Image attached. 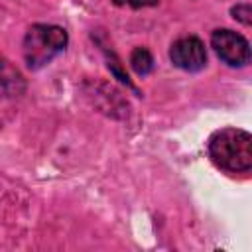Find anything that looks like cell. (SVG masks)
<instances>
[{"label": "cell", "mask_w": 252, "mask_h": 252, "mask_svg": "<svg viewBox=\"0 0 252 252\" xmlns=\"http://www.w3.org/2000/svg\"><path fill=\"white\" fill-rule=\"evenodd\" d=\"M207 154L226 173H248L252 169V136L232 126L215 130L207 142Z\"/></svg>", "instance_id": "6da1fadb"}, {"label": "cell", "mask_w": 252, "mask_h": 252, "mask_svg": "<svg viewBox=\"0 0 252 252\" xmlns=\"http://www.w3.org/2000/svg\"><path fill=\"white\" fill-rule=\"evenodd\" d=\"M69 33L57 24H33L28 28L22 39V55L32 71H39L49 65L57 55L67 49Z\"/></svg>", "instance_id": "7a4b0ae2"}, {"label": "cell", "mask_w": 252, "mask_h": 252, "mask_svg": "<svg viewBox=\"0 0 252 252\" xmlns=\"http://www.w3.org/2000/svg\"><path fill=\"white\" fill-rule=\"evenodd\" d=\"M211 47L217 57L228 67H246L250 63L248 39L228 28H219L211 33Z\"/></svg>", "instance_id": "3957f363"}, {"label": "cell", "mask_w": 252, "mask_h": 252, "mask_svg": "<svg viewBox=\"0 0 252 252\" xmlns=\"http://www.w3.org/2000/svg\"><path fill=\"white\" fill-rule=\"evenodd\" d=\"M169 61L185 73H199L207 67V47L199 35H181L169 45Z\"/></svg>", "instance_id": "277c9868"}, {"label": "cell", "mask_w": 252, "mask_h": 252, "mask_svg": "<svg viewBox=\"0 0 252 252\" xmlns=\"http://www.w3.org/2000/svg\"><path fill=\"white\" fill-rule=\"evenodd\" d=\"M26 77L22 71L0 53V98H18L26 93Z\"/></svg>", "instance_id": "5b68a950"}, {"label": "cell", "mask_w": 252, "mask_h": 252, "mask_svg": "<svg viewBox=\"0 0 252 252\" xmlns=\"http://www.w3.org/2000/svg\"><path fill=\"white\" fill-rule=\"evenodd\" d=\"M128 63H130L132 71L138 77H148L156 67L154 55H152V51L148 47H134L130 57H128Z\"/></svg>", "instance_id": "8992f818"}, {"label": "cell", "mask_w": 252, "mask_h": 252, "mask_svg": "<svg viewBox=\"0 0 252 252\" xmlns=\"http://www.w3.org/2000/svg\"><path fill=\"white\" fill-rule=\"evenodd\" d=\"M230 16L240 22L242 26H250L252 24V6L250 2H240V4H234L230 8Z\"/></svg>", "instance_id": "52a82bcc"}, {"label": "cell", "mask_w": 252, "mask_h": 252, "mask_svg": "<svg viewBox=\"0 0 252 252\" xmlns=\"http://www.w3.org/2000/svg\"><path fill=\"white\" fill-rule=\"evenodd\" d=\"M114 6H128V8H134V10H140V8H148V6H158L159 0H112Z\"/></svg>", "instance_id": "ba28073f"}]
</instances>
